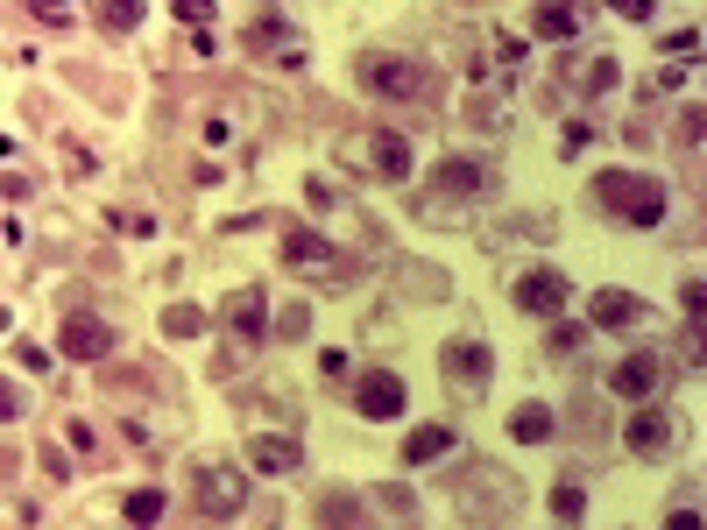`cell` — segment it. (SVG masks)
Listing matches in <instances>:
<instances>
[{"mask_svg": "<svg viewBox=\"0 0 707 530\" xmlns=\"http://www.w3.org/2000/svg\"><path fill=\"white\" fill-rule=\"evenodd\" d=\"M595 205H608V213L629 220V226H658L665 205H673V192H665L658 177H644V170H602V177H595Z\"/></svg>", "mask_w": 707, "mask_h": 530, "instance_id": "obj_1", "label": "cell"}, {"mask_svg": "<svg viewBox=\"0 0 707 530\" xmlns=\"http://www.w3.org/2000/svg\"><path fill=\"white\" fill-rule=\"evenodd\" d=\"M354 71H361V85H368L375 100H404V106H425L432 92H438V71H432V64H417V57H382V50H368Z\"/></svg>", "mask_w": 707, "mask_h": 530, "instance_id": "obj_2", "label": "cell"}, {"mask_svg": "<svg viewBox=\"0 0 707 530\" xmlns=\"http://www.w3.org/2000/svg\"><path fill=\"white\" fill-rule=\"evenodd\" d=\"M495 192V156H446L432 170V198H482Z\"/></svg>", "mask_w": 707, "mask_h": 530, "instance_id": "obj_3", "label": "cell"}, {"mask_svg": "<svg viewBox=\"0 0 707 530\" xmlns=\"http://www.w3.org/2000/svg\"><path fill=\"white\" fill-rule=\"evenodd\" d=\"M438 375H453L461 389H482L495 375V347L488 339H438Z\"/></svg>", "mask_w": 707, "mask_h": 530, "instance_id": "obj_4", "label": "cell"}, {"mask_svg": "<svg viewBox=\"0 0 707 530\" xmlns=\"http://www.w3.org/2000/svg\"><path fill=\"white\" fill-rule=\"evenodd\" d=\"M283 269H304V276H326V283H340L347 276V255L333 248V241H319V234H283Z\"/></svg>", "mask_w": 707, "mask_h": 530, "instance_id": "obj_5", "label": "cell"}, {"mask_svg": "<svg viewBox=\"0 0 707 530\" xmlns=\"http://www.w3.org/2000/svg\"><path fill=\"white\" fill-rule=\"evenodd\" d=\"M354 410L368 425H382V418H404V375H390V368H368L354 383Z\"/></svg>", "mask_w": 707, "mask_h": 530, "instance_id": "obj_6", "label": "cell"}, {"mask_svg": "<svg viewBox=\"0 0 707 530\" xmlns=\"http://www.w3.org/2000/svg\"><path fill=\"white\" fill-rule=\"evenodd\" d=\"M241 502H248V481H241V467H199V509L205 517H241Z\"/></svg>", "mask_w": 707, "mask_h": 530, "instance_id": "obj_7", "label": "cell"}, {"mask_svg": "<svg viewBox=\"0 0 707 530\" xmlns=\"http://www.w3.org/2000/svg\"><path fill=\"white\" fill-rule=\"evenodd\" d=\"M566 297H573V283H566L559 269H524V276H517V305L538 312V318H559Z\"/></svg>", "mask_w": 707, "mask_h": 530, "instance_id": "obj_8", "label": "cell"}, {"mask_svg": "<svg viewBox=\"0 0 707 530\" xmlns=\"http://www.w3.org/2000/svg\"><path fill=\"white\" fill-rule=\"evenodd\" d=\"M220 326L234 333V339H262V333H270V291H255V283L234 291V297L220 305Z\"/></svg>", "mask_w": 707, "mask_h": 530, "instance_id": "obj_9", "label": "cell"}, {"mask_svg": "<svg viewBox=\"0 0 707 530\" xmlns=\"http://www.w3.org/2000/svg\"><path fill=\"white\" fill-rule=\"evenodd\" d=\"M587 318L608 326V333H629V326H652V305L629 297V291H595V297H587Z\"/></svg>", "mask_w": 707, "mask_h": 530, "instance_id": "obj_10", "label": "cell"}, {"mask_svg": "<svg viewBox=\"0 0 707 530\" xmlns=\"http://www.w3.org/2000/svg\"><path fill=\"white\" fill-rule=\"evenodd\" d=\"M658 383H665V361H658V354H629V361L608 368V389L629 396V404H644V396H652Z\"/></svg>", "mask_w": 707, "mask_h": 530, "instance_id": "obj_11", "label": "cell"}, {"mask_svg": "<svg viewBox=\"0 0 707 530\" xmlns=\"http://www.w3.org/2000/svg\"><path fill=\"white\" fill-rule=\"evenodd\" d=\"M248 467H255V475H297L304 446L283 439V431H262V439H248Z\"/></svg>", "mask_w": 707, "mask_h": 530, "instance_id": "obj_12", "label": "cell"}, {"mask_svg": "<svg viewBox=\"0 0 707 530\" xmlns=\"http://www.w3.org/2000/svg\"><path fill=\"white\" fill-rule=\"evenodd\" d=\"M57 347L71 354V361H100V354H113V326H100V318H64V333H57Z\"/></svg>", "mask_w": 707, "mask_h": 530, "instance_id": "obj_13", "label": "cell"}, {"mask_svg": "<svg viewBox=\"0 0 707 530\" xmlns=\"http://www.w3.org/2000/svg\"><path fill=\"white\" fill-rule=\"evenodd\" d=\"M629 446H637L644 460H658V452L679 446V425L665 418V410H637V418H629Z\"/></svg>", "mask_w": 707, "mask_h": 530, "instance_id": "obj_14", "label": "cell"}, {"mask_svg": "<svg viewBox=\"0 0 707 530\" xmlns=\"http://www.w3.org/2000/svg\"><path fill=\"white\" fill-rule=\"evenodd\" d=\"M453 446H461V431H453V425H417L411 439H404V467H432V460H446Z\"/></svg>", "mask_w": 707, "mask_h": 530, "instance_id": "obj_15", "label": "cell"}, {"mask_svg": "<svg viewBox=\"0 0 707 530\" xmlns=\"http://www.w3.org/2000/svg\"><path fill=\"white\" fill-rule=\"evenodd\" d=\"M248 43H255L262 57H283V64H304V35L291 29V22H255V29H248Z\"/></svg>", "mask_w": 707, "mask_h": 530, "instance_id": "obj_16", "label": "cell"}, {"mask_svg": "<svg viewBox=\"0 0 707 530\" xmlns=\"http://www.w3.org/2000/svg\"><path fill=\"white\" fill-rule=\"evenodd\" d=\"M552 431H559V418H552V404H517V410H509V439H524V446H545Z\"/></svg>", "mask_w": 707, "mask_h": 530, "instance_id": "obj_17", "label": "cell"}, {"mask_svg": "<svg viewBox=\"0 0 707 530\" xmlns=\"http://www.w3.org/2000/svg\"><path fill=\"white\" fill-rule=\"evenodd\" d=\"M531 29H538L545 43H573V35H580V8H566V0H545V8L531 14Z\"/></svg>", "mask_w": 707, "mask_h": 530, "instance_id": "obj_18", "label": "cell"}, {"mask_svg": "<svg viewBox=\"0 0 707 530\" xmlns=\"http://www.w3.org/2000/svg\"><path fill=\"white\" fill-rule=\"evenodd\" d=\"M368 156H375V170H382L390 184H404V177H411V142H404V135H375V142H368Z\"/></svg>", "mask_w": 707, "mask_h": 530, "instance_id": "obj_19", "label": "cell"}, {"mask_svg": "<svg viewBox=\"0 0 707 530\" xmlns=\"http://www.w3.org/2000/svg\"><path fill=\"white\" fill-rule=\"evenodd\" d=\"M142 14H149V0H100V29H113V35L142 29Z\"/></svg>", "mask_w": 707, "mask_h": 530, "instance_id": "obj_20", "label": "cell"}, {"mask_svg": "<svg viewBox=\"0 0 707 530\" xmlns=\"http://www.w3.org/2000/svg\"><path fill=\"white\" fill-rule=\"evenodd\" d=\"M128 523L135 530H149V523H163V488H135V496H128V509H121Z\"/></svg>", "mask_w": 707, "mask_h": 530, "instance_id": "obj_21", "label": "cell"}, {"mask_svg": "<svg viewBox=\"0 0 707 530\" xmlns=\"http://www.w3.org/2000/svg\"><path fill=\"white\" fill-rule=\"evenodd\" d=\"M163 333H170V339H199V333H205V312H199V305H170V312H163Z\"/></svg>", "mask_w": 707, "mask_h": 530, "instance_id": "obj_22", "label": "cell"}, {"mask_svg": "<svg viewBox=\"0 0 707 530\" xmlns=\"http://www.w3.org/2000/svg\"><path fill=\"white\" fill-rule=\"evenodd\" d=\"M552 517H559V523H580V517H587V488H580V481L552 488Z\"/></svg>", "mask_w": 707, "mask_h": 530, "instance_id": "obj_23", "label": "cell"}, {"mask_svg": "<svg viewBox=\"0 0 707 530\" xmlns=\"http://www.w3.org/2000/svg\"><path fill=\"white\" fill-rule=\"evenodd\" d=\"M679 361L686 368H707V326H679Z\"/></svg>", "mask_w": 707, "mask_h": 530, "instance_id": "obj_24", "label": "cell"}, {"mask_svg": "<svg viewBox=\"0 0 707 530\" xmlns=\"http://www.w3.org/2000/svg\"><path fill=\"white\" fill-rule=\"evenodd\" d=\"M14 361H22L29 375H50V361H57V354H50V347H36V339H14Z\"/></svg>", "mask_w": 707, "mask_h": 530, "instance_id": "obj_25", "label": "cell"}, {"mask_svg": "<svg viewBox=\"0 0 707 530\" xmlns=\"http://www.w3.org/2000/svg\"><path fill=\"white\" fill-rule=\"evenodd\" d=\"M319 523L347 530V523H354V502H347V496H326V502H319Z\"/></svg>", "mask_w": 707, "mask_h": 530, "instance_id": "obj_26", "label": "cell"}, {"mask_svg": "<svg viewBox=\"0 0 707 530\" xmlns=\"http://www.w3.org/2000/svg\"><path fill=\"white\" fill-rule=\"evenodd\" d=\"M283 339H304V333H312V312H304V305H283V326H276Z\"/></svg>", "mask_w": 707, "mask_h": 530, "instance_id": "obj_27", "label": "cell"}, {"mask_svg": "<svg viewBox=\"0 0 707 530\" xmlns=\"http://www.w3.org/2000/svg\"><path fill=\"white\" fill-rule=\"evenodd\" d=\"M382 509H390V517H411V488L390 481V488H382Z\"/></svg>", "mask_w": 707, "mask_h": 530, "instance_id": "obj_28", "label": "cell"}, {"mask_svg": "<svg viewBox=\"0 0 707 530\" xmlns=\"http://www.w3.org/2000/svg\"><path fill=\"white\" fill-rule=\"evenodd\" d=\"M608 8L629 14V22H652V8H658V0H608Z\"/></svg>", "mask_w": 707, "mask_h": 530, "instance_id": "obj_29", "label": "cell"}, {"mask_svg": "<svg viewBox=\"0 0 707 530\" xmlns=\"http://www.w3.org/2000/svg\"><path fill=\"white\" fill-rule=\"evenodd\" d=\"M616 79H623V71H616V57H608V64H595V71H587V85H595V92H608Z\"/></svg>", "mask_w": 707, "mask_h": 530, "instance_id": "obj_30", "label": "cell"}, {"mask_svg": "<svg viewBox=\"0 0 707 530\" xmlns=\"http://www.w3.org/2000/svg\"><path fill=\"white\" fill-rule=\"evenodd\" d=\"M319 375H333V383H340V375H347V354L326 347V354H319Z\"/></svg>", "mask_w": 707, "mask_h": 530, "instance_id": "obj_31", "label": "cell"}, {"mask_svg": "<svg viewBox=\"0 0 707 530\" xmlns=\"http://www.w3.org/2000/svg\"><path fill=\"white\" fill-rule=\"evenodd\" d=\"M170 8H178L184 22H205V14H213V0H170Z\"/></svg>", "mask_w": 707, "mask_h": 530, "instance_id": "obj_32", "label": "cell"}, {"mask_svg": "<svg viewBox=\"0 0 707 530\" xmlns=\"http://www.w3.org/2000/svg\"><path fill=\"white\" fill-rule=\"evenodd\" d=\"M665 530H700V517H694V509H673V517H665Z\"/></svg>", "mask_w": 707, "mask_h": 530, "instance_id": "obj_33", "label": "cell"}, {"mask_svg": "<svg viewBox=\"0 0 707 530\" xmlns=\"http://www.w3.org/2000/svg\"><path fill=\"white\" fill-rule=\"evenodd\" d=\"M29 8H36V14H64V0H29Z\"/></svg>", "mask_w": 707, "mask_h": 530, "instance_id": "obj_34", "label": "cell"}]
</instances>
